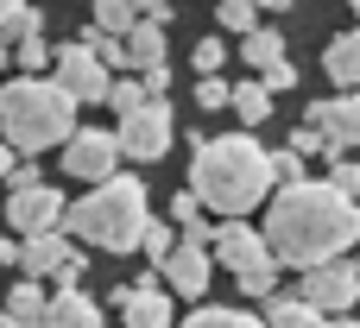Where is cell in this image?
Wrapping results in <instances>:
<instances>
[{"label":"cell","instance_id":"21","mask_svg":"<svg viewBox=\"0 0 360 328\" xmlns=\"http://www.w3.org/2000/svg\"><path fill=\"white\" fill-rule=\"evenodd\" d=\"M228 107H234L240 126H266V120H272V95H266L259 82H234V101H228Z\"/></svg>","mask_w":360,"mask_h":328},{"label":"cell","instance_id":"32","mask_svg":"<svg viewBox=\"0 0 360 328\" xmlns=\"http://www.w3.org/2000/svg\"><path fill=\"white\" fill-rule=\"evenodd\" d=\"M190 63H196V76H221V63H228V44H221V38H202Z\"/></svg>","mask_w":360,"mask_h":328},{"label":"cell","instance_id":"4","mask_svg":"<svg viewBox=\"0 0 360 328\" xmlns=\"http://www.w3.org/2000/svg\"><path fill=\"white\" fill-rule=\"evenodd\" d=\"M0 133L13 152H51L76 133V101L51 76H13L0 88Z\"/></svg>","mask_w":360,"mask_h":328},{"label":"cell","instance_id":"20","mask_svg":"<svg viewBox=\"0 0 360 328\" xmlns=\"http://www.w3.org/2000/svg\"><path fill=\"white\" fill-rule=\"evenodd\" d=\"M44 303H51V297H44L32 278H19V284L6 291V303H0V310H6V316H13L19 328H38V322H44Z\"/></svg>","mask_w":360,"mask_h":328},{"label":"cell","instance_id":"29","mask_svg":"<svg viewBox=\"0 0 360 328\" xmlns=\"http://www.w3.org/2000/svg\"><path fill=\"white\" fill-rule=\"evenodd\" d=\"M108 107L127 120V114H139V107H146V88H139V82H127V76H114V88H108Z\"/></svg>","mask_w":360,"mask_h":328},{"label":"cell","instance_id":"39","mask_svg":"<svg viewBox=\"0 0 360 328\" xmlns=\"http://www.w3.org/2000/svg\"><path fill=\"white\" fill-rule=\"evenodd\" d=\"M19 6H32V0H0V25H6V19H13Z\"/></svg>","mask_w":360,"mask_h":328},{"label":"cell","instance_id":"27","mask_svg":"<svg viewBox=\"0 0 360 328\" xmlns=\"http://www.w3.org/2000/svg\"><path fill=\"white\" fill-rule=\"evenodd\" d=\"M240 291H247V297H266V303H272V297H278V259H266V265L240 272Z\"/></svg>","mask_w":360,"mask_h":328},{"label":"cell","instance_id":"38","mask_svg":"<svg viewBox=\"0 0 360 328\" xmlns=\"http://www.w3.org/2000/svg\"><path fill=\"white\" fill-rule=\"evenodd\" d=\"M6 259L19 265V240H13V234H0V265H6Z\"/></svg>","mask_w":360,"mask_h":328},{"label":"cell","instance_id":"36","mask_svg":"<svg viewBox=\"0 0 360 328\" xmlns=\"http://www.w3.org/2000/svg\"><path fill=\"white\" fill-rule=\"evenodd\" d=\"M133 6H139V19H158V25H171V13H165L171 0H133Z\"/></svg>","mask_w":360,"mask_h":328},{"label":"cell","instance_id":"5","mask_svg":"<svg viewBox=\"0 0 360 328\" xmlns=\"http://www.w3.org/2000/svg\"><path fill=\"white\" fill-rule=\"evenodd\" d=\"M171 139H177V126H171V101H146L139 114H127V120L114 126V145H120V158H133V164L165 158Z\"/></svg>","mask_w":360,"mask_h":328},{"label":"cell","instance_id":"10","mask_svg":"<svg viewBox=\"0 0 360 328\" xmlns=\"http://www.w3.org/2000/svg\"><path fill=\"white\" fill-rule=\"evenodd\" d=\"M209 259H215V265H228V272L240 278V272L266 265L272 253H266V234H259L253 221H221V228H215V240H209Z\"/></svg>","mask_w":360,"mask_h":328},{"label":"cell","instance_id":"37","mask_svg":"<svg viewBox=\"0 0 360 328\" xmlns=\"http://www.w3.org/2000/svg\"><path fill=\"white\" fill-rule=\"evenodd\" d=\"M13 171H19V152H13V145H0V183H6Z\"/></svg>","mask_w":360,"mask_h":328},{"label":"cell","instance_id":"35","mask_svg":"<svg viewBox=\"0 0 360 328\" xmlns=\"http://www.w3.org/2000/svg\"><path fill=\"white\" fill-rule=\"evenodd\" d=\"M139 88H146V101H171V63L146 70V76H139Z\"/></svg>","mask_w":360,"mask_h":328},{"label":"cell","instance_id":"13","mask_svg":"<svg viewBox=\"0 0 360 328\" xmlns=\"http://www.w3.org/2000/svg\"><path fill=\"white\" fill-rule=\"evenodd\" d=\"M158 272H165V291H171V297H202L209 278H215V259H209L202 247H184V240H177V253H171Z\"/></svg>","mask_w":360,"mask_h":328},{"label":"cell","instance_id":"25","mask_svg":"<svg viewBox=\"0 0 360 328\" xmlns=\"http://www.w3.org/2000/svg\"><path fill=\"white\" fill-rule=\"evenodd\" d=\"M0 38H6V44H25V38H44V13H38V6H19V13H13V19L0 25Z\"/></svg>","mask_w":360,"mask_h":328},{"label":"cell","instance_id":"41","mask_svg":"<svg viewBox=\"0 0 360 328\" xmlns=\"http://www.w3.org/2000/svg\"><path fill=\"white\" fill-rule=\"evenodd\" d=\"M329 328H360V322H354V316H329Z\"/></svg>","mask_w":360,"mask_h":328},{"label":"cell","instance_id":"23","mask_svg":"<svg viewBox=\"0 0 360 328\" xmlns=\"http://www.w3.org/2000/svg\"><path fill=\"white\" fill-rule=\"evenodd\" d=\"M139 247H146V259H152V265H165V259L177 253V228L152 215V221H146V240H139Z\"/></svg>","mask_w":360,"mask_h":328},{"label":"cell","instance_id":"11","mask_svg":"<svg viewBox=\"0 0 360 328\" xmlns=\"http://www.w3.org/2000/svg\"><path fill=\"white\" fill-rule=\"evenodd\" d=\"M310 126H316L335 152H360V95H329V101H310Z\"/></svg>","mask_w":360,"mask_h":328},{"label":"cell","instance_id":"24","mask_svg":"<svg viewBox=\"0 0 360 328\" xmlns=\"http://www.w3.org/2000/svg\"><path fill=\"white\" fill-rule=\"evenodd\" d=\"M215 25H221V32H240V38H247V32L259 25V6H253V0H221V6H215Z\"/></svg>","mask_w":360,"mask_h":328},{"label":"cell","instance_id":"26","mask_svg":"<svg viewBox=\"0 0 360 328\" xmlns=\"http://www.w3.org/2000/svg\"><path fill=\"white\" fill-rule=\"evenodd\" d=\"M266 164H272V190H291V183H304V158L285 145V152H266Z\"/></svg>","mask_w":360,"mask_h":328},{"label":"cell","instance_id":"42","mask_svg":"<svg viewBox=\"0 0 360 328\" xmlns=\"http://www.w3.org/2000/svg\"><path fill=\"white\" fill-rule=\"evenodd\" d=\"M0 63H13V44H6V38H0Z\"/></svg>","mask_w":360,"mask_h":328},{"label":"cell","instance_id":"44","mask_svg":"<svg viewBox=\"0 0 360 328\" xmlns=\"http://www.w3.org/2000/svg\"><path fill=\"white\" fill-rule=\"evenodd\" d=\"M348 13H360V0H348Z\"/></svg>","mask_w":360,"mask_h":328},{"label":"cell","instance_id":"2","mask_svg":"<svg viewBox=\"0 0 360 328\" xmlns=\"http://www.w3.org/2000/svg\"><path fill=\"white\" fill-rule=\"evenodd\" d=\"M272 190L266 145L253 133H221V139H190V196L228 221H247Z\"/></svg>","mask_w":360,"mask_h":328},{"label":"cell","instance_id":"31","mask_svg":"<svg viewBox=\"0 0 360 328\" xmlns=\"http://www.w3.org/2000/svg\"><path fill=\"white\" fill-rule=\"evenodd\" d=\"M329 183H335L342 196H354V202H360V164L348 158V152H342V158H329Z\"/></svg>","mask_w":360,"mask_h":328},{"label":"cell","instance_id":"3","mask_svg":"<svg viewBox=\"0 0 360 328\" xmlns=\"http://www.w3.org/2000/svg\"><path fill=\"white\" fill-rule=\"evenodd\" d=\"M146 221H152V196L139 177H108L82 202H70V215H63V228L101 253H133L146 240Z\"/></svg>","mask_w":360,"mask_h":328},{"label":"cell","instance_id":"7","mask_svg":"<svg viewBox=\"0 0 360 328\" xmlns=\"http://www.w3.org/2000/svg\"><path fill=\"white\" fill-rule=\"evenodd\" d=\"M114 164H120V145H114V133H108V126H76V133L63 139V171H70V177H82L89 190H95V183H108V177H120Z\"/></svg>","mask_w":360,"mask_h":328},{"label":"cell","instance_id":"34","mask_svg":"<svg viewBox=\"0 0 360 328\" xmlns=\"http://www.w3.org/2000/svg\"><path fill=\"white\" fill-rule=\"evenodd\" d=\"M165 221H171V228H196V221H202V202L184 190V196H171V215H165Z\"/></svg>","mask_w":360,"mask_h":328},{"label":"cell","instance_id":"28","mask_svg":"<svg viewBox=\"0 0 360 328\" xmlns=\"http://www.w3.org/2000/svg\"><path fill=\"white\" fill-rule=\"evenodd\" d=\"M13 63H19V76H44V70H51V51H44V38H25V44H13Z\"/></svg>","mask_w":360,"mask_h":328},{"label":"cell","instance_id":"1","mask_svg":"<svg viewBox=\"0 0 360 328\" xmlns=\"http://www.w3.org/2000/svg\"><path fill=\"white\" fill-rule=\"evenodd\" d=\"M348 247H360V202L354 196H342L335 183H310V177L272 196V209H266V253L278 265L310 272V265L342 259Z\"/></svg>","mask_w":360,"mask_h":328},{"label":"cell","instance_id":"40","mask_svg":"<svg viewBox=\"0 0 360 328\" xmlns=\"http://www.w3.org/2000/svg\"><path fill=\"white\" fill-rule=\"evenodd\" d=\"M253 6H259V13H285L291 0H253Z\"/></svg>","mask_w":360,"mask_h":328},{"label":"cell","instance_id":"18","mask_svg":"<svg viewBox=\"0 0 360 328\" xmlns=\"http://www.w3.org/2000/svg\"><path fill=\"white\" fill-rule=\"evenodd\" d=\"M240 57H247L253 70H272V63H285V32H278V25H253V32L240 38Z\"/></svg>","mask_w":360,"mask_h":328},{"label":"cell","instance_id":"45","mask_svg":"<svg viewBox=\"0 0 360 328\" xmlns=\"http://www.w3.org/2000/svg\"><path fill=\"white\" fill-rule=\"evenodd\" d=\"M354 272H360V247H354Z\"/></svg>","mask_w":360,"mask_h":328},{"label":"cell","instance_id":"43","mask_svg":"<svg viewBox=\"0 0 360 328\" xmlns=\"http://www.w3.org/2000/svg\"><path fill=\"white\" fill-rule=\"evenodd\" d=\"M0 328H19V322H13V316H6V310H0Z\"/></svg>","mask_w":360,"mask_h":328},{"label":"cell","instance_id":"17","mask_svg":"<svg viewBox=\"0 0 360 328\" xmlns=\"http://www.w3.org/2000/svg\"><path fill=\"white\" fill-rule=\"evenodd\" d=\"M259 322H266V328H329V316H323V310H310L304 297H272Z\"/></svg>","mask_w":360,"mask_h":328},{"label":"cell","instance_id":"8","mask_svg":"<svg viewBox=\"0 0 360 328\" xmlns=\"http://www.w3.org/2000/svg\"><path fill=\"white\" fill-rule=\"evenodd\" d=\"M63 215H70V202H63L51 183H38V190H13V196H6V228H13V240L63 234Z\"/></svg>","mask_w":360,"mask_h":328},{"label":"cell","instance_id":"33","mask_svg":"<svg viewBox=\"0 0 360 328\" xmlns=\"http://www.w3.org/2000/svg\"><path fill=\"white\" fill-rule=\"evenodd\" d=\"M228 101H234V82H221V76H202V82H196V107L215 114V107H228Z\"/></svg>","mask_w":360,"mask_h":328},{"label":"cell","instance_id":"22","mask_svg":"<svg viewBox=\"0 0 360 328\" xmlns=\"http://www.w3.org/2000/svg\"><path fill=\"white\" fill-rule=\"evenodd\" d=\"M177 328H266L259 316H247V310H228V303H215V310H196V316H184Z\"/></svg>","mask_w":360,"mask_h":328},{"label":"cell","instance_id":"14","mask_svg":"<svg viewBox=\"0 0 360 328\" xmlns=\"http://www.w3.org/2000/svg\"><path fill=\"white\" fill-rule=\"evenodd\" d=\"M101 303L89 297V291H57L51 303H44V322L38 328H101Z\"/></svg>","mask_w":360,"mask_h":328},{"label":"cell","instance_id":"19","mask_svg":"<svg viewBox=\"0 0 360 328\" xmlns=\"http://www.w3.org/2000/svg\"><path fill=\"white\" fill-rule=\"evenodd\" d=\"M89 19H95L101 38H127V32L139 25V6H133V0H89Z\"/></svg>","mask_w":360,"mask_h":328},{"label":"cell","instance_id":"30","mask_svg":"<svg viewBox=\"0 0 360 328\" xmlns=\"http://www.w3.org/2000/svg\"><path fill=\"white\" fill-rule=\"evenodd\" d=\"M291 152H297V158H310V152H316L323 164H329V158H342V152H335V145H329V139H323V133H316L310 120H304V126L291 133Z\"/></svg>","mask_w":360,"mask_h":328},{"label":"cell","instance_id":"12","mask_svg":"<svg viewBox=\"0 0 360 328\" xmlns=\"http://www.w3.org/2000/svg\"><path fill=\"white\" fill-rule=\"evenodd\" d=\"M120 322H127V328H177V310H171V291H165L158 278H139V284H127Z\"/></svg>","mask_w":360,"mask_h":328},{"label":"cell","instance_id":"15","mask_svg":"<svg viewBox=\"0 0 360 328\" xmlns=\"http://www.w3.org/2000/svg\"><path fill=\"white\" fill-rule=\"evenodd\" d=\"M323 70H329V82H342L348 95H360V25H354V32H342V38H329Z\"/></svg>","mask_w":360,"mask_h":328},{"label":"cell","instance_id":"6","mask_svg":"<svg viewBox=\"0 0 360 328\" xmlns=\"http://www.w3.org/2000/svg\"><path fill=\"white\" fill-rule=\"evenodd\" d=\"M51 82L76 101V107H89V101H108V88H114V76L95 63V51L76 38V44H63V51H51Z\"/></svg>","mask_w":360,"mask_h":328},{"label":"cell","instance_id":"9","mask_svg":"<svg viewBox=\"0 0 360 328\" xmlns=\"http://www.w3.org/2000/svg\"><path fill=\"white\" fill-rule=\"evenodd\" d=\"M310 310H323V316H348L360 303V272L354 259H329V265H310L304 272V291H297Z\"/></svg>","mask_w":360,"mask_h":328},{"label":"cell","instance_id":"16","mask_svg":"<svg viewBox=\"0 0 360 328\" xmlns=\"http://www.w3.org/2000/svg\"><path fill=\"white\" fill-rule=\"evenodd\" d=\"M120 44H127V70H139V76L165 63V25H158V19H139Z\"/></svg>","mask_w":360,"mask_h":328}]
</instances>
